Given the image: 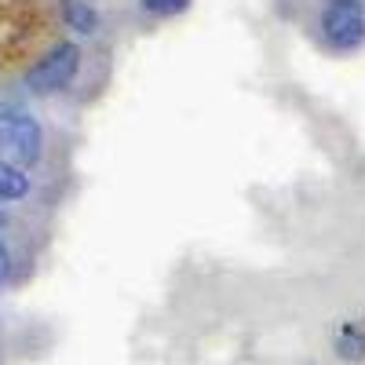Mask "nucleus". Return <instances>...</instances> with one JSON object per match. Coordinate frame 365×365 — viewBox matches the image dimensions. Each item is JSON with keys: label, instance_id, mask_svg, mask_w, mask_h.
I'll use <instances>...</instances> for the list:
<instances>
[{"label": "nucleus", "instance_id": "6", "mask_svg": "<svg viewBox=\"0 0 365 365\" xmlns=\"http://www.w3.org/2000/svg\"><path fill=\"white\" fill-rule=\"evenodd\" d=\"M143 8L150 15H158V19H172L179 11H187L190 8V0H143Z\"/></svg>", "mask_w": 365, "mask_h": 365}, {"label": "nucleus", "instance_id": "4", "mask_svg": "<svg viewBox=\"0 0 365 365\" xmlns=\"http://www.w3.org/2000/svg\"><path fill=\"white\" fill-rule=\"evenodd\" d=\"M29 194V175L19 165L0 161V201H19Z\"/></svg>", "mask_w": 365, "mask_h": 365}, {"label": "nucleus", "instance_id": "2", "mask_svg": "<svg viewBox=\"0 0 365 365\" xmlns=\"http://www.w3.org/2000/svg\"><path fill=\"white\" fill-rule=\"evenodd\" d=\"M318 29L332 51H354L365 44V4L361 0H325Z\"/></svg>", "mask_w": 365, "mask_h": 365}, {"label": "nucleus", "instance_id": "5", "mask_svg": "<svg viewBox=\"0 0 365 365\" xmlns=\"http://www.w3.org/2000/svg\"><path fill=\"white\" fill-rule=\"evenodd\" d=\"M70 29H77V34H96L99 29V11L88 4V0H66V8H63Z\"/></svg>", "mask_w": 365, "mask_h": 365}, {"label": "nucleus", "instance_id": "1", "mask_svg": "<svg viewBox=\"0 0 365 365\" xmlns=\"http://www.w3.org/2000/svg\"><path fill=\"white\" fill-rule=\"evenodd\" d=\"M81 70V48L73 41H63L55 44L51 51H44L34 66L26 70V88L34 91V96H55V91L70 88V81L77 77Z\"/></svg>", "mask_w": 365, "mask_h": 365}, {"label": "nucleus", "instance_id": "3", "mask_svg": "<svg viewBox=\"0 0 365 365\" xmlns=\"http://www.w3.org/2000/svg\"><path fill=\"white\" fill-rule=\"evenodd\" d=\"M0 146L19 165H37L44 154V132L37 117H29L26 110H0Z\"/></svg>", "mask_w": 365, "mask_h": 365}, {"label": "nucleus", "instance_id": "7", "mask_svg": "<svg viewBox=\"0 0 365 365\" xmlns=\"http://www.w3.org/2000/svg\"><path fill=\"white\" fill-rule=\"evenodd\" d=\"M11 278V252H8V245L0 241V285H4Z\"/></svg>", "mask_w": 365, "mask_h": 365}]
</instances>
